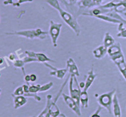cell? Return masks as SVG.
Segmentation results:
<instances>
[{"instance_id":"obj_1","label":"cell","mask_w":126,"mask_h":117,"mask_svg":"<svg viewBox=\"0 0 126 117\" xmlns=\"http://www.w3.org/2000/svg\"><path fill=\"white\" fill-rule=\"evenodd\" d=\"M46 2L50 5L51 7L59 11L64 22L75 32L76 36H79L81 33V28L77 21V18L68 12H66L65 10L63 9L60 6L58 0H45Z\"/></svg>"},{"instance_id":"obj_2","label":"cell","mask_w":126,"mask_h":117,"mask_svg":"<svg viewBox=\"0 0 126 117\" xmlns=\"http://www.w3.org/2000/svg\"><path fill=\"white\" fill-rule=\"evenodd\" d=\"M6 34H7V35L20 36H23L30 39H33L34 38L44 39L46 38L47 35L49 34V32L43 31L41 28H36V29L24 30L6 32Z\"/></svg>"},{"instance_id":"obj_3","label":"cell","mask_w":126,"mask_h":117,"mask_svg":"<svg viewBox=\"0 0 126 117\" xmlns=\"http://www.w3.org/2000/svg\"><path fill=\"white\" fill-rule=\"evenodd\" d=\"M116 89H114L110 92L102 94L97 98V100L102 107H104L110 114L112 113V106L114 95L116 94Z\"/></svg>"},{"instance_id":"obj_4","label":"cell","mask_w":126,"mask_h":117,"mask_svg":"<svg viewBox=\"0 0 126 117\" xmlns=\"http://www.w3.org/2000/svg\"><path fill=\"white\" fill-rule=\"evenodd\" d=\"M81 89L79 87L76 76L71 75L70 78V81H69V91H70V96L76 101L79 106H80Z\"/></svg>"},{"instance_id":"obj_5","label":"cell","mask_w":126,"mask_h":117,"mask_svg":"<svg viewBox=\"0 0 126 117\" xmlns=\"http://www.w3.org/2000/svg\"><path fill=\"white\" fill-rule=\"evenodd\" d=\"M62 24L60 23H56L53 20L50 21V27L49 30V34L51 38L52 43L54 47L57 46V40L60 35Z\"/></svg>"},{"instance_id":"obj_6","label":"cell","mask_w":126,"mask_h":117,"mask_svg":"<svg viewBox=\"0 0 126 117\" xmlns=\"http://www.w3.org/2000/svg\"><path fill=\"white\" fill-rule=\"evenodd\" d=\"M62 96L63 97V99L66 104L68 105V107H70L78 116H79V117L81 116V110H80L79 106L78 105L76 101L71 96H68V95L65 94L63 92L62 93Z\"/></svg>"},{"instance_id":"obj_7","label":"cell","mask_w":126,"mask_h":117,"mask_svg":"<svg viewBox=\"0 0 126 117\" xmlns=\"http://www.w3.org/2000/svg\"><path fill=\"white\" fill-rule=\"evenodd\" d=\"M43 64H44V65L46 67L49 68L51 70L49 74L50 76H55V77L57 78L60 79V80L63 78L65 77V75L66 74V73L68 72V69L66 68V67L65 68H57L47 64V62H44Z\"/></svg>"},{"instance_id":"obj_8","label":"cell","mask_w":126,"mask_h":117,"mask_svg":"<svg viewBox=\"0 0 126 117\" xmlns=\"http://www.w3.org/2000/svg\"><path fill=\"white\" fill-rule=\"evenodd\" d=\"M25 53L30 57L34 58L38 60V62L44 63L47 62H55V60L48 57L45 54L41 52H34L30 51V50H25Z\"/></svg>"},{"instance_id":"obj_9","label":"cell","mask_w":126,"mask_h":117,"mask_svg":"<svg viewBox=\"0 0 126 117\" xmlns=\"http://www.w3.org/2000/svg\"><path fill=\"white\" fill-rule=\"evenodd\" d=\"M66 68L68 69V71L70 75L75 76L76 77L80 76L78 67L74 59L72 58H69L66 61Z\"/></svg>"},{"instance_id":"obj_10","label":"cell","mask_w":126,"mask_h":117,"mask_svg":"<svg viewBox=\"0 0 126 117\" xmlns=\"http://www.w3.org/2000/svg\"><path fill=\"white\" fill-rule=\"evenodd\" d=\"M97 76V75L94 73V68L92 67L91 69V70L88 71V73H87V77L86 78V82H85V87L83 89L84 91H87L89 89V87L92 86Z\"/></svg>"},{"instance_id":"obj_11","label":"cell","mask_w":126,"mask_h":117,"mask_svg":"<svg viewBox=\"0 0 126 117\" xmlns=\"http://www.w3.org/2000/svg\"><path fill=\"white\" fill-rule=\"evenodd\" d=\"M107 53H108V48H106L104 45L99 46L93 50L94 56L97 59H101L103 58Z\"/></svg>"},{"instance_id":"obj_12","label":"cell","mask_w":126,"mask_h":117,"mask_svg":"<svg viewBox=\"0 0 126 117\" xmlns=\"http://www.w3.org/2000/svg\"><path fill=\"white\" fill-rule=\"evenodd\" d=\"M113 111L114 117H121V109L116 94H115L113 97Z\"/></svg>"},{"instance_id":"obj_13","label":"cell","mask_w":126,"mask_h":117,"mask_svg":"<svg viewBox=\"0 0 126 117\" xmlns=\"http://www.w3.org/2000/svg\"><path fill=\"white\" fill-rule=\"evenodd\" d=\"M58 1L62 2L63 4H64L65 7L68 9V11H70L71 14L73 15L76 18H78V17L77 11H75L74 9H73V6L75 4V2L73 0H58Z\"/></svg>"},{"instance_id":"obj_14","label":"cell","mask_w":126,"mask_h":117,"mask_svg":"<svg viewBox=\"0 0 126 117\" xmlns=\"http://www.w3.org/2000/svg\"><path fill=\"white\" fill-rule=\"evenodd\" d=\"M122 52L123 51L121 50V46L119 43H115L113 45L108 48V54L109 57L113 56Z\"/></svg>"},{"instance_id":"obj_15","label":"cell","mask_w":126,"mask_h":117,"mask_svg":"<svg viewBox=\"0 0 126 117\" xmlns=\"http://www.w3.org/2000/svg\"><path fill=\"white\" fill-rule=\"evenodd\" d=\"M14 101V108L17 109L18 108L22 107L25 105L27 102V99L24 96H13Z\"/></svg>"},{"instance_id":"obj_16","label":"cell","mask_w":126,"mask_h":117,"mask_svg":"<svg viewBox=\"0 0 126 117\" xmlns=\"http://www.w3.org/2000/svg\"><path fill=\"white\" fill-rule=\"evenodd\" d=\"M94 17L98 18V19L100 20H102L105 21V22L114 23V24H120V23H123V22H121V21L119 20H117L114 18H112V17H110V16H107V15L105 14L97 15V16H95Z\"/></svg>"},{"instance_id":"obj_17","label":"cell","mask_w":126,"mask_h":117,"mask_svg":"<svg viewBox=\"0 0 126 117\" xmlns=\"http://www.w3.org/2000/svg\"><path fill=\"white\" fill-rule=\"evenodd\" d=\"M114 43H115L114 38L111 35L110 33H108V32L105 33L104 39H103V45L107 48H108L111 46L112 45H113Z\"/></svg>"},{"instance_id":"obj_18","label":"cell","mask_w":126,"mask_h":117,"mask_svg":"<svg viewBox=\"0 0 126 117\" xmlns=\"http://www.w3.org/2000/svg\"><path fill=\"white\" fill-rule=\"evenodd\" d=\"M80 103L83 108H86L89 105V96L87 91H82L80 96Z\"/></svg>"},{"instance_id":"obj_19","label":"cell","mask_w":126,"mask_h":117,"mask_svg":"<svg viewBox=\"0 0 126 117\" xmlns=\"http://www.w3.org/2000/svg\"><path fill=\"white\" fill-rule=\"evenodd\" d=\"M33 0H4L3 4L4 5L11 4L16 7H19L21 4L25 3V2H31Z\"/></svg>"},{"instance_id":"obj_20","label":"cell","mask_w":126,"mask_h":117,"mask_svg":"<svg viewBox=\"0 0 126 117\" xmlns=\"http://www.w3.org/2000/svg\"><path fill=\"white\" fill-rule=\"evenodd\" d=\"M114 10L118 13H121L126 16V0H120V2L114 8Z\"/></svg>"},{"instance_id":"obj_21","label":"cell","mask_w":126,"mask_h":117,"mask_svg":"<svg viewBox=\"0 0 126 117\" xmlns=\"http://www.w3.org/2000/svg\"><path fill=\"white\" fill-rule=\"evenodd\" d=\"M110 58L111 59V60L116 65H118L120 63L123 62H125V57H124V55L123 54V52L120 53V54H118L117 55H113V56L110 57Z\"/></svg>"},{"instance_id":"obj_22","label":"cell","mask_w":126,"mask_h":117,"mask_svg":"<svg viewBox=\"0 0 126 117\" xmlns=\"http://www.w3.org/2000/svg\"><path fill=\"white\" fill-rule=\"evenodd\" d=\"M49 112L52 117H57L60 115V110L59 109V107L56 105V102H54V100L52 101V103L49 108Z\"/></svg>"},{"instance_id":"obj_23","label":"cell","mask_w":126,"mask_h":117,"mask_svg":"<svg viewBox=\"0 0 126 117\" xmlns=\"http://www.w3.org/2000/svg\"><path fill=\"white\" fill-rule=\"evenodd\" d=\"M124 24L123 23L119 24V27H118V30H119V33L117 34V36L118 38H126V28L124 27Z\"/></svg>"},{"instance_id":"obj_24","label":"cell","mask_w":126,"mask_h":117,"mask_svg":"<svg viewBox=\"0 0 126 117\" xmlns=\"http://www.w3.org/2000/svg\"><path fill=\"white\" fill-rule=\"evenodd\" d=\"M116 66L118 67L119 71H120L121 73V75H123V76L124 77V78L125 79L126 81V61L120 63V64H119L118 65H117Z\"/></svg>"},{"instance_id":"obj_25","label":"cell","mask_w":126,"mask_h":117,"mask_svg":"<svg viewBox=\"0 0 126 117\" xmlns=\"http://www.w3.org/2000/svg\"><path fill=\"white\" fill-rule=\"evenodd\" d=\"M53 85H54V84H53V83L52 82V81L47 83L45 84L44 85H42V86H41L39 92H46V91H48V90H49L52 87Z\"/></svg>"},{"instance_id":"obj_26","label":"cell","mask_w":126,"mask_h":117,"mask_svg":"<svg viewBox=\"0 0 126 117\" xmlns=\"http://www.w3.org/2000/svg\"><path fill=\"white\" fill-rule=\"evenodd\" d=\"M14 66L16 68H24V65H25V63L23 61L22 59H16L13 62Z\"/></svg>"},{"instance_id":"obj_27","label":"cell","mask_w":126,"mask_h":117,"mask_svg":"<svg viewBox=\"0 0 126 117\" xmlns=\"http://www.w3.org/2000/svg\"><path fill=\"white\" fill-rule=\"evenodd\" d=\"M25 92L23 90V86H21L17 87L14 91V93L12 94V96H23Z\"/></svg>"},{"instance_id":"obj_28","label":"cell","mask_w":126,"mask_h":117,"mask_svg":"<svg viewBox=\"0 0 126 117\" xmlns=\"http://www.w3.org/2000/svg\"><path fill=\"white\" fill-rule=\"evenodd\" d=\"M41 85L38 84L36 85H32L29 86V92L30 93H37L39 91Z\"/></svg>"},{"instance_id":"obj_29","label":"cell","mask_w":126,"mask_h":117,"mask_svg":"<svg viewBox=\"0 0 126 117\" xmlns=\"http://www.w3.org/2000/svg\"><path fill=\"white\" fill-rule=\"evenodd\" d=\"M23 96H26V97H33L36 101L40 102L41 100V98L39 97V96L37 95L36 93H30V92H28V93H24Z\"/></svg>"},{"instance_id":"obj_30","label":"cell","mask_w":126,"mask_h":117,"mask_svg":"<svg viewBox=\"0 0 126 117\" xmlns=\"http://www.w3.org/2000/svg\"><path fill=\"white\" fill-rule=\"evenodd\" d=\"M101 110H102V107H101V106H99V107H98V108L97 109V110L91 115V117H101L99 115V113L100 112Z\"/></svg>"},{"instance_id":"obj_31","label":"cell","mask_w":126,"mask_h":117,"mask_svg":"<svg viewBox=\"0 0 126 117\" xmlns=\"http://www.w3.org/2000/svg\"><path fill=\"white\" fill-rule=\"evenodd\" d=\"M23 75H24V80L25 81V82L27 83V84H28V82L30 81V75H27L25 73H23Z\"/></svg>"},{"instance_id":"obj_32","label":"cell","mask_w":126,"mask_h":117,"mask_svg":"<svg viewBox=\"0 0 126 117\" xmlns=\"http://www.w3.org/2000/svg\"><path fill=\"white\" fill-rule=\"evenodd\" d=\"M22 86H23L25 93H28V92H29V84H24L23 85H22Z\"/></svg>"},{"instance_id":"obj_33","label":"cell","mask_w":126,"mask_h":117,"mask_svg":"<svg viewBox=\"0 0 126 117\" xmlns=\"http://www.w3.org/2000/svg\"><path fill=\"white\" fill-rule=\"evenodd\" d=\"M37 77L36 75L35 74H31L30 75V81H32V82H34V81L36 80Z\"/></svg>"},{"instance_id":"obj_34","label":"cell","mask_w":126,"mask_h":117,"mask_svg":"<svg viewBox=\"0 0 126 117\" xmlns=\"http://www.w3.org/2000/svg\"><path fill=\"white\" fill-rule=\"evenodd\" d=\"M9 57L10 60H12V61H14V60H16V58H15V55H14V54H10L9 56Z\"/></svg>"},{"instance_id":"obj_35","label":"cell","mask_w":126,"mask_h":117,"mask_svg":"<svg viewBox=\"0 0 126 117\" xmlns=\"http://www.w3.org/2000/svg\"><path fill=\"white\" fill-rule=\"evenodd\" d=\"M79 87H81V89H84V88L85 87V83L81 82L79 83Z\"/></svg>"},{"instance_id":"obj_36","label":"cell","mask_w":126,"mask_h":117,"mask_svg":"<svg viewBox=\"0 0 126 117\" xmlns=\"http://www.w3.org/2000/svg\"><path fill=\"white\" fill-rule=\"evenodd\" d=\"M60 116H61L62 117H66V116L63 114V113H61V114H60Z\"/></svg>"},{"instance_id":"obj_37","label":"cell","mask_w":126,"mask_h":117,"mask_svg":"<svg viewBox=\"0 0 126 117\" xmlns=\"http://www.w3.org/2000/svg\"><path fill=\"white\" fill-rule=\"evenodd\" d=\"M73 1L74 2H75V1H77V0H73Z\"/></svg>"},{"instance_id":"obj_38","label":"cell","mask_w":126,"mask_h":117,"mask_svg":"<svg viewBox=\"0 0 126 117\" xmlns=\"http://www.w3.org/2000/svg\"><path fill=\"white\" fill-rule=\"evenodd\" d=\"M34 117V116H33V117Z\"/></svg>"},{"instance_id":"obj_39","label":"cell","mask_w":126,"mask_h":117,"mask_svg":"<svg viewBox=\"0 0 126 117\" xmlns=\"http://www.w3.org/2000/svg\"><path fill=\"white\" fill-rule=\"evenodd\" d=\"M0 76H1V73H0Z\"/></svg>"},{"instance_id":"obj_40","label":"cell","mask_w":126,"mask_h":117,"mask_svg":"<svg viewBox=\"0 0 126 117\" xmlns=\"http://www.w3.org/2000/svg\"><path fill=\"white\" fill-rule=\"evenodd\" d=\"M0 92H1V89H0Z\"/></svg>"}]
</instances>
